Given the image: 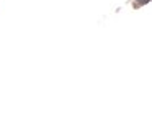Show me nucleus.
<instances>
[{
    "label": "nucleus",
    "instance_id": "1",
    "mask_svg": "<svg viewBox=\"0 0 152 140\" xmlns=\"http://www.w3.org/2000/svg\"><path fill=\"white\" fill-rule=\"evenodd\" d=\"M147 2H149V0H137V2H136V5L139 7V5H144V3H147Z\"/></svg>",
    "mask_w": 152,
    "mask_h": 140
}]
</instances>
